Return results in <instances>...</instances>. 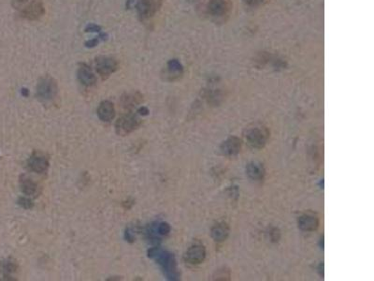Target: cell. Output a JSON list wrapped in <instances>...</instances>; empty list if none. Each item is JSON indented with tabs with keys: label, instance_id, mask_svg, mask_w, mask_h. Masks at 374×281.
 I'll return each instance as SVG.
<instances>
[{
	"label": "cell",
	"instance_id": "obj_15",
	"mask_svg": "<svg viewBox=\"0 0 374 281\" xmlns=\"http://www.w3.org/2000/svg\"><path fill=\"white\" fill-rule=\"evenodd\" d=\"M19 266L17 261L13 259H5L0 261V274L3 276V279L12 280V275L17 273Z\"/></svg>",
	"mask_w": 374,
	"mask_h": 281
},
{
	"label": "cell",
	"instance_id": "obj_1",
	"mask_svg": "<svg viewBox=\"0 0 374 281\" xmlns=\"http://www.w3.org/2000/svg\"><path fill=\"white\" fill-rule=\"evenodd\" d=\"M147 256L160 266L161 270L163 271L164 276L167 277V279L171 281L179 279L177 261L174 255L171 254L169 251L159 247H153L148 250Z\"/></svg>",
	"mask_w": 374,
	"mask_h": 281
},
{
	"label": "cell",
	"instance_id": "obj_6",
	"mask_svg": "<svg viewBox=\"0 0 374 281\" xmlns=\"http://www.w3.org/2000/svg\"><path fill=\"white\" fill-rule=\"evenodd\" d=\"M231 10V0H210L208 5L209 14L217 21L224 20Z\"/></svg>",
	"mask_w": 374,
	"mask_h": 281
},
{
	"label": "cell",
	"instance_id": "obj_18",
	"mask_svg": "<svg viewBox=\"0 0 374 281\" xmlns=\"http://www.w3.org/2000/svg\"><path fill=\"white\" fill-rule=\"evenodd\" d=\"M298 225L302 231L313 232L319 227V220L313 216L303 215L298 219Z\"/></svg>",
	"mask_w": 374,
	"mask_h": 281
},
{
	"label": "cell",
	"instance_id": "obj_32",
	"mask_svg": "<svg viewBox=\"0 0 374 281\" xmlns=\"http://www.w3.org/2000/svg\"><path fill=\"white\" fill-rule=\"evenodd\" d=\"M15 3H17V4H22V3H25V2H27V1H28V0H13Z\"/></svg>",
	"mask_w": 374,
	"mask_h": 281
},
{
	"label": "cell",
	"instance_id": "obj_13",
	"mask_svg": "<svg viewBox=\"0 0 374 281\" xmlns=\"http://www.w3.org/2000/svg\"><path fill=\"white\" fill-rule=\"evenodd\" d=\"M115 107L111 101H101L97 108V117L103 122H111L115 117Z\"/></svg>",
	"mask_w": 374,
	"mask_h": 281
},
{
	"label": "cell",
	"instance_id": "obj_26",
	"mask_svg": "<svg viewBox=\"0 0 374 281\" xmlns=\"http://www.w3.org/2000/svg\"><path fill=\"white\" fill-rule=\"evenodd\" d=\"M243 1L249 6L262 5L264 2H266V0H243Z\"/></svg>",
	"mask_w": 374,
	"mask_h": 281
},
{
	"label": "cell",
	"instance_id": "obj_2",
	"mask_svg": "<svg viewBox=\"0 0 374 281\" xmlns=\"http://www.w3.org/2000/svg\"><path fill=\"white\" fill-rule=\"evenodd\" d=\"M244 138L248 145L253 149L264 148L268 143L269 138V132L268 127L253 124V126L248 127L244 132Z\"/></svg>",
	"mask_w": 374,
	"mask_h": 281
},
{
	"label": "cell",
	"instance_id": "obj_4",
	"mask_svg": "<svg viewBox=\"0 0 374 281\" xmlns=\"http://www.w3.org/2000/svg\"><path fill=\"white\" fill-rule=\"evenodd\" d=\"M141 123L142 120L137 115L127 113L118 118L115 124L116 133L121 136H127L140 127Z\"/></svg>",
	"mask_w": 374,
	"mask_h": 281
},
{
	"label": "cell",
	"instance_id": "obj_22",
	"mask_svg": "<svg viewBox=\"0 0 374 281\" xmlns=\"http://www.w3.org/2000/svg\"><path fill=\"white\" fill-rule=\"evenodd\" d=\"M18 204L25 209H32L34 207L33 202L27 197H20L18 199Z\"/></svg>",
	"mask_w": 374,
	"mask_h": 281
},
{
	"label": "cell",
	"instance_id": "obj_10",
	"mask_svg": "<svg viewBox=\"0 0 374 281\" xmlns=\"http://www.w3.org/2000/svg\"><path fill=\"white\" fill-rule=\"evenodd\" d=\"M242 149V140L237 136H231L225 140L219 146V152L225 157L237 156Z\"/></svg>",
	"mask_w": 374,
	"mask_h": 281
},
{
	"label": "cell",
	"instance_id": "obj_7",
	"mask_svg": "<svg viewBox=\"0 0 374 281\" xmlns=\"http://www.w3.org/2000/svg\"><path fill=\"white\" fill-rule=\"evenodd\" d=\"M162 5V0H140L136 5L139 18L143 20L151 19L156 14Z\"/></svg>",
	"mask_w": 374,
	"mask_h": 281
},
{
	"label": "cell",
	"instance_id": "obj_9",
	"mask_svg": "<svg viewBox=\"0 0 374 281\" xmlns=\"http://www.w3.org/2000/svg\"><path fill=\"white\" fill-rule=\"evenodd\" d=\"M49 166L50 163L47 156H45L40 151H34L27 160V167L29 168V170L37 174L45 173L48 170Z\"/></svg>",
	"mask_w": 374,
	"mask_h": 281
},
{
	"label": "cell",
	"instance_id": "obj_19",
	"mask_svg": "<svg viewBox=\"0 0 374 281\" xmlns=\"http://www.w3.org/2000/svg\"><path fill=\"white\" fill-rule=\"evenodd\" d=\"M167 70L169 81L178 79L184 73L183 65L178 59H170L167 65Z\"/></svg>",
	"mask_w": 374,
	"mask_h": 281
},
{
	"label": "cell",
	"instance_id": "obj_8",
	"mask_svg": "<svg viewBox=\"0 0 374 281\" xmlns=\"http://www.w3.org/2000/svg\"><path fill=\"white\" fill-rule=\"evenodd\" d=\"M44 14H45V8L42 0H33L31 3L26 6L20 12L22 18L29 21L37 20L42 18Z\"/></svg>",
	"mask_w": 374,
	"mask_h": 281
},
{
	"label": "cell",
	"instance_id": "obj_14",
	"mask_svg": "<svg viewBox=\"0 0 374 281\" xmlns=\"http://www.w3.org/2000/svg\"><path fill=\"white\" fill-rule=\"evenodd\" d=\"M246 175L251 180L260 182L265 177L266 170L262 163L259 161H252L246 166Z\"/></svg>",
	"mask_w": 374,
	"mask_h": 281
},
{
	"label": "cell",
	"instance_id": "obj_3",
	"mask_svg": "<svg viewBox=\"0 0 374 281\" xmlns=\"http://www.w3.org/2000/svg\"><path fill=\"white\" fill-rule=\"evenodd\" d=\"M58 95L57 81L51 76H43L37 85V98L43 103L53 102Z\"/></svg>",
	"mask_w": 374,
	"mask_h": 281
},
{
	"label": "cell",
	"instance_id": "obj_16",
	"mask_svg": "<svg viewBox=\"0 0 374 281\" xmlns=\"http://www.w3.org/2000/svg\"><path fill=\"white\" fill-rule=\"evenodd\" d=\"M229 232H230L229 226L227 223H217L211 229V237L217 243H222L227 240L229 235Z\"/></svg>",
	"mask_w": 374,
	"mask_h": 281
},
{
	"label": "cell",
	"instance_id": "obj_23",
	"mask_svg": "<svg viewBox=\"0 0 374 281\" xmlns=\"http://www.w3.org/2000/svg\"><path fill=\"white\" fill-rule=\"evenodd\" d=\"M125 239L128 243H134L136 240V233L134 231V229L128 228L126 229L125 231Z\"/></svg>",
	"mask_w": 374,
	"mask_h": 281
},
{
	"label": "cell",
	"instance_id": "obj_17",
	"mask_svg": "<svg viewBox=\"0 0 374 281\" xmlns=\"http://www.w3.org/2000/svg\"><path fill=\"white\" fill-rule=\"evenodd\" d=\"M20 188L22 192L27 196H35L40 192L37 183L26 175H21L20 177Z\"/></svg>",
	"mask_w": 374,
	"mask_h": 281
},
{
	"label": "cell",
	"instance_id": "obj_20",
	"mask_svg": "<svg viewBox=\"0 0 374 281\" xmlns=\"http://www.w3.org/2000/svg\"><path fill=\"white\" fill-rule=\"evenodd\" d=\"M142 101L143 97L139 92H136L134 94H126L123 96L121 98V104L122 106L126 109H131L140 102H142Z\"/></svg>",
	"mask_w": 374,
	"mask_h": 281
},
{
	"label": "cell",
	"instance_id": "obj_11",
	"mask_svg": "<svg viewBox=\"0 0 374 281\" xmlns=\"http://www.w3.org/2000/svg\"><path fill=\"white\" fill-rule=\"evenodd\" d=\"M185 260L190 265H200L206 258V249L203 245L195 244L191 246L186 250L185 254Z\"/></svg>",
	"mask_w": 374,
	"mask_h": 281
},
{
	"label": "cell",
	"instance_id": "obj_27",
	"mask_svg": "<svg viewBox=\"0 0 374 281\" xmlns=\"http://www.w3.org/2000/svg\"><path fill=\"white\" fill-rule=\"evenodd\" d=\"M270 236L273 242H277L280 239V233L279 231L277 229H273L271 232H270Z\"/></svg>",
	"mask_w": 374,
	"mask_h": 281
},
{
	"label": "cell",
	"instance_id": "obj_24",
	"mask_svg": "<svg viewBox=\"0 0 374 281\" xmlns=\"http://www.w3.org/2000/svg\"><path fill=\"white\" fill-rule=\"evenodd\" d=\"M101 27L95 24H90L87 27H85V32H95V33H101Z\"/></svg>",
	"mask_w": 374,
	"mask_h": 281
},
{
	"label": "cell",
	"instance_id": "obj_28",
	"mask_svg": "<svg viewBox=\"0 0 374 281\" xmlns=\"http://www.w3.org/2000/svg\"><path fill=\"white\" fill-rule=\"evenodd\" d=\"M139 114L141 116H147L148 114H149V110H148L146 107H141L140 110H139Z\"/></svg>",
	"mask_w": 374,
	"mask_h": 281
},
{
	"label": "cell",
	"instance_id": "obj_12",
	"mask_svg": "<svg viewBox=\"0 0 374 281\" xmlns=\"http://www.w3.org/2000/svg\"><path fill=\"white\" fill-rule=\"evenodd\" d=\"M77 77H78L80 83L86 87L93 86L96 83V77H95V73L93 72V70L87 64H80L79 69L77 71Z\"/></svg>",
	"mask_w": 374,
	"mask_h": 281
},
{
	"label": "cell",
	"instance_id": "obj_5",
	"mask_svg": "<svg viewBox=\"0 0 374 281\" xmlns=\"http://www.w3.org/2000/svg\"><path fill=\"white\" fill-rule=\"evenodd\" d=\"M95 70L97 74L101 75L102 79L109 78L111 74L117 71L119 64L115 59L111 57L101 55L95 59Z\"/></svg>",
	"mask_w": 374,
	"mask_h": 281
},
{
	"label": "cell",
	"instance_id": "obj_29",
	"mask_svg": "<svg viewBox=\"0 0 374 281\" xmlns=\"http://www.w3.org/2000/svg\"><path fill=\"white\" fill-rule=\"evenodd\" d=\"M100 38H101L102 41H106V40L108 39V34H107V33H103V32L101 33H101H100Z\"/></svg>",
	"mask_w": 374,
	"mask_h": 281
},
{
	"label": "cell",
	"instance_id": "obj_25",
	"mask_svg": "<svg viewBox=\"0 0 374 281\" xmlns=\"http://www.w3.org/2000/svg\"><path fill=\"white\" fill-rule=\"evenodd\" d=\"M99 43H100V40H99V38L92 39V40H90V41H88V42H86V43H85V47H95V46H97V45H99Z\"/></svg>",
	"mask_w": 374,
	"mask_h": 281
},
{
	"label": "cell",
	"instance_id": "obj_30",
	"mask_svg": "<svg viewBox=\"0 0 374 281\" xmlns=\"http://www.w3.org/2000/svg\"><path fill=\"white\" fill-rule=\"evenodd\" d=\"M21 93L22 95L25 96V97H27V96L29 95V91H28V89H26V88H23Z\"/></svg>",
	"mask_w": 374,
	"mask_h": 281
},
{
	"label": "cell",
	"instance_id": "obj_31",
	"mask_svg": "<svg viewBox=\"0 0 374 281\" xmlns=\"http://www.w3.org/2000/svg\"><path fill=\"white\" fill-rule=\"evenodd\" d=\"M133 1L134 0H127V9H129L130 7H131V4L133 3Z\"/></svg>",
	"mask_w": 374,
	"mask_h": 281
},
{
	"label": "cell",
	"instance_id": "obj_21",
	"mask_svg": "<svg viewBox=\"0 0 374 281\" xmlns=\"http://www.w3.org/2000/svg\"><path fill=\"white\" fill-rule=\"evenodd\" d=\"M156 232L159 236H166L170 232V226L168 223L161 222L156 224Z\"/></svg>",
	"mask_w": 374,
	"mask_h": 281
}]
</instances>
